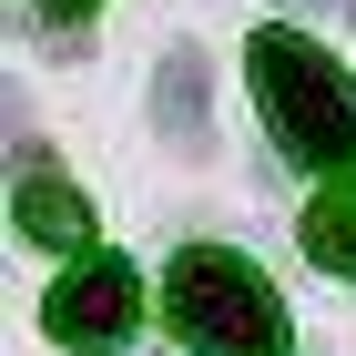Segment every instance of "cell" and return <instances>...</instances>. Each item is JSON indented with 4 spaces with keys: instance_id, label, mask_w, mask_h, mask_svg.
<instances>
[{
    "instance_id": "cell-2",
    "label": "cell",
    "mask_w": 356,
    "mask_h": 356,
    "mask_svg": "<svg viewBox=\"0 0 356 356\" xmlns=\"http://www.w3.org/2000/svg\"><path fill=\"white\" fill-rule=\"evenodd\" d=\"M163 316L193 356H285V296L234 245H184L163 275Z\"/></svg>"
},
{
    "instance_id": "cell-3",
    "label": "cell",
    "mask_w": 356,
    "mask_h": 356,
    "mask_svg": "<svg viewBox=\"0 0 356 356\" xmlns=\"http://www.w3.org/2000/svg\"><path fill=\"white\" fill-rule=\"evenodd\" d=\"M41 326H51L72 356H112V346H133V326H143V285H133V265H122V254H82V265L51 285Z\"/></svg>"
},
{
    "instance_id": "cell-7",
    "label": "cell",
    "mask_w": 356,
    "mask_h": 356,
    "mask_svg": "<svg viewBox=\"0 0 356 356\" xmlns=\"http://www.w3.org/2000/svg\"><path fill=\"white\" fill-rule=\"evenodd\" d=\"M41 10H51V21H82V10H92V0H41Z\"/></svg>"
},
{
    "instance_id": "cell-8",
    "label": "cell",
    "mask_w": 356,
    "mask_h": 356,
    "mask_svg": "<svg viewBox=\"0 0 356 356\" xmlns=\"http://www.w3.org/2000/svg\"><path fill=\"white\" fill-rule=\"evenodd\" d=\"M346 10H356V0H346Z\"/></svg>"
},
{
    "instance_id": "cell-6",
    "label": "cell",
    "mask_w": 356,
    "mask_h": 356,
    "mask_svg": "<svg viewBox=\"0 0 356 356\" xmlns=\"http://www.w3.org/2000/svg\"><path fill=\"white\" fill-rule=\"evenodd\" d=\"M305 265L316 275H356V173H336L305 204Z\"/></svg>"
},
{
    "instance_id": "cell-5",
    "label": "cell",
    "mask_w": 356,
    "mask_h": 356,
    "mask_svg": "<svg viewBox=\"0 0 356 356\" xmlns=\"http://www.w3.org/2000/svg\"><path fill=\"white\" fill-rule=\"evenodd\" d=\"M10 224H21L31 245H92V204L61 184V173H41V163L21 173V193H10Z\"/></svg>"
},
{
    "instance_id": "cell-4",
    "label": "cell",
    "mask_w": 356,
    "mask_h": 356,
    "mask_svg": "<svg viewBox=\"0 0 356 356\" xmlns=\"http://www.w3.org/2000/svg\"><path fill=\"white\" fill-rule=\"evenodd\" d=\"M153 122H163V143L184 163L214 153V82H204V51H193V41H173L163 72H153Z\"/></svg>"
},
{
    "instance_id": "cell-1",
    "label": "cell",
    "mask_w": 356,
    "mask_h": 356,
    "mask_svg": "<svg viewBox=\"0 0 356 356\" xmlns=\"http://www.w3.org/2000/svg\"><path fill=\"white\" fill-rule=\"evenodd\" d=\"M245 72H254V102H265V133L296 153V163H356V82L336 72L305 31H254V51H245Z\"/></svg>"
}]
</instances>
